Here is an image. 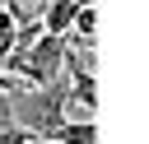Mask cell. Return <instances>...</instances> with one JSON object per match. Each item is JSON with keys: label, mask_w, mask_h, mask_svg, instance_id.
<instances>
[{"label": "cell", "mask_w": 149, "mask_h": 144, "mask_svg": "<svg viewBox=\"0 0 149 144\" xmlns=\"http://www.w3.org/2000/svg\"><path fill=\"white\" fill-rule=\"evenodd\" d=\"M84 5H88V0H47V5H42V33L70 37V28H74V19H79Z\"/></svg>", "instance_id": "2"}, {"label": "cell", "mask_w": 149, "mask_h": 144, "mask_svg": "<svg viewBox=\"0 0 149 144\" xmlns=\"http://www.w3.org/2000/svg\"><path fill=\"white\" fill-rule=\"evenodd\" d=\"M56 144H98V130L93 121H65L56 130Z\"/></svg>", "instance_id": "3"}, {"label": "cell", "mask_w": 149, "mask_h": 144, "mask_svg": "<svg viewBox=\"0 0 149 144\" xmlns=\"http://www.w3.org/2000/svg\"><path fill=\"white\" fill-rule=\"evenodd\" d=\"M0 144H37L28 130H19L14 121H0Z\"/></svg>", "instance_id": "4"}, {"label": "cell", "mask_w": 149, "mask_h": 144, "mask_svg": "<svg viewBox=\"0 0 149 144\" xmlns=\"http://www.w3.org/2000/svg\"><path fill=\"white\" fill-rule=\"evenodd\" d=\"M37 144H56V139H37Z\"/></svg>", "instance_id": "5"}, {"label": "cell", "mask_w": 149, "mask_h": 144, "mask_svg": "<svg viewBox=\"0 0 149 144\" xmlns=\"http://www.w3.org/2000/svg\"><path fill=\"white\" fill-rule=\"evenodd\" d=\"M65 56H70V37L42 33L33 46H14L9 60H5V70L14 79H23L28 88H47V84L65 79Z\"/></svg>", "instance_id": "1"}]
</instances>
